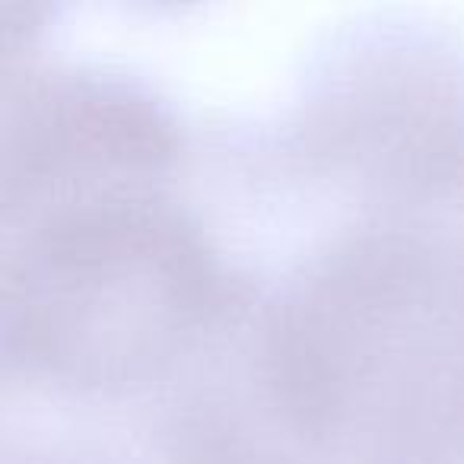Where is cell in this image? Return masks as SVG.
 Wrapping results in <instances>:
<instances>
[{
	"label": "cell",
	"instance_id": "cell-1",
	"mask_svg": "<svg viewBox=\"0 0 464 464\" xmlns=\"http://www.w3.org/2000/svg\"><path fill=\"white\" fill-rule=\"evenodd\" d=\"M185 179V175H179ZM175 179L4 200V372L83 404L166 394L258 293Z\"/></svg>",
	"mask_w": 464,
	"mask_h": 464
},
{
	"label": "cell",
	"instance_id": "cell-2",
	"mask_svg": "<svg viewBox=\"0 0 464 464\" xmlns=\"http://www.w3.org/2000/svg\"><path fill=\"white\" fill-rule=\"evenodd\" d=\"M255 331L343 464H464V191L347 213L261 290Z\"/></svg>",
	"mask_w": 464,
	"mask_h": 464
},
{
	"label": "cell",
	"instance_id": "cell-3",
	"mask_svg": "<svg viewBox=\"0 0 464 464\" xmlns=\"http://www.w3.org/2000/svg\"><path fill=\"white\" fill-rule=\"evenodd\" d=\"M255 156L347 213L464 191V39L413 16H372L324 39Z\"/></svg>",
	"mask_w": 464,
	"mask_h": 464
},
{
	"label": "cell",
	"instance_id": "cell-4",
	"mask_svg": "<svg viewBox=\"0 0 464 464\" xmlns=\"http://www.w3.org/2000/svg\"><path fill=\"white\" fill-rule=\"evenodd\" d=\"M191 130L160 86L109 64H45L14 80L4 200L96 179H179Z\"/></svg>",
	"mask_w": 464,
	"mask_h": 464
},
{
	"label": "cell",
	"instance_id": "cell-5",
	"mask_svg": "<svg viewBox=\"0 0 464 464\" xmlns=\"http://www.w3.org/2000/svg\"><path fill=\"white\" fill-rule=\"evenodd\" d=\"M7 464H115L111 458H102L99 451L90 449H73V445H42V442H29L26 445V455L16 458L7 451Z\"/></svg>",
	"mask_w": 464,
	"mask_h": 464
}]
</instances>
